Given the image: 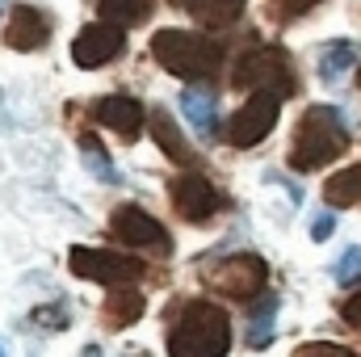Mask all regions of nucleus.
<instances>
[{
  "mask_svg": "<svg viewBox=\"0 0 361 357\" xmlns=\"http://www.w3.org/2000/svg\"><path fill=\"white\" fill-rule=\"evenodd\" d=\"M177 320L169 324V357H227L231 320L214 303H177Z\"/></svg>",
  "mask_w": 361,
  "mask_h": 357,
  "instance_id": "1",
  "label": "nucleus"
},
{
  "mask_svg": "<svg viewBox=\"0 0 361 357\" xmlns=\"http://www.w3.org/2000/svg\"><path fill=\"white\" fill-rule=\"evenodd\" d=\"M349 147V122L336 105H311L298 118L294 143H290V169L294 173H315L332 164Z\"/></svg>",
  "mask_w": 361,
  "mask_h": 357,
  "instance_id": "2",
  "label": "nucleus"
},
{
  "mask_svg": "<svg viewBox=\"0 0 361 357\" xmlns=\"http://www.w3.org/2000/svg\"><path fill=\"white\" fill-rule=\"evenodd\" d=\"M152 55L164 72H173L180 80H210L223 63L219 42H210L202 34H189V30H156Z\"/></svg>",
  "mask_w": 361,
  "mask_h": 357,
  "instance_id": "3",
  "label": "nucleus"
},
{
  "mask_svg": "<svg viewBox=\"0 0 361 357\" xmlns=\"http://www.w3.org/2000/svg\"><path fill=\"white\" fill-rule=\"evenodd\" d=\"M231 85L235 89H269L277 97H290L294 92V68L286 59V51L277 47H257L248 55H240L235 72H231Z\"/></svg>",
  "mask_w": 361,
  "mask_h": 357,
  "instance_id": "4",
  "label": "nucleus"
},
{
  "mask_svg": "<svg viewBox=\"0 0 361 357\" xmlns=\"http://www.w3.org/2000/svg\"><path fill=\"white\" fill-rule=\"evenodd\" d=\"M109 231H114L118 244H130V248H139V253H152V257H169V253H173V236L164 231V223L152 219V214H147L143 206H135V202H126V206H118V210L109 214Z\"/></svg>",
  "mask_w": 361,
  "mask_h": 357,
  "instance_id": "5",
  "label": "nucleus"
},
{
  "mask_svg": "<svg viewBox=\"0 0 361 357\" xmlns=\"http://www.w3.org/2000/svg\"><path fill=\"white\" fill-rule=\"evenodd\" d=\"M68 265L76 277H89L101 286H135L147 265L139 257H126V253H109V248H72Z\"/></svg>",
  "mask_w": 361,
  "mask_h": 357,
  "instance_id": "6",
  "label": "nucleus"
},
{
  "mask_svg": "<svg viewBox=\"0 0 361 357\" xmlns=\"http://www.w3.org/2000/svg\"><path fill=\"white\" fill-rule=\"evenodd\" d=\"M265 277H269V269L252 253L223 257V261H214V265L206 269V286L219 290V294H227V298H252V294H261Z\"/></svg>",
  "mask_w": 361,
  "mask_h": 357,
  "instance_id": "7",
  "label": "nucleus"
},
{
  "mask_svg": "<svg viewBox=\"0 0 361 357\" xmlns=\"http://www.w3.org/2000/svg\"><path fill=\"white\" fill-rule=\"evenodd\" d=\"M277 109H281V97L269 89H257L244 101V109H235V118L227 122V139L235 147H257L277 126Z\"/></svg>",
  "mask_w": 361,
  "mask_h": 357,
  "instance_id": "8",
  "label": "nucleus"
},
{
  "mask_svg": "<svg viewBox=\"0 0 361 357\" xmlns=\"http://www.w3.org/2000/svg\"><path fill=\"white\" fill-rule=\"evenodd\" d=\"M122 51H126V34H122L118 25H109V21L85 25V30L76 34V42H72L76 68H105V63H114Z\"/></svg>",
  "mask_w": 361,
  "mask_h": 357,
  "instance_id": "9",
  "label": "nucleus"
},
{
  "mask_svg": "<svg viewBox=\"0 0 361 357\" xmlns=\"http://www.w3.org/2000/svg\"><path fill=\"white\" fill-rule=\"evenodd\" d=\"M169 193H173V206H177V214L185 219V223H206V219H214L219 206H223L219 189L202 177V173H185V177H177L173 185H169Z\"/></svg>",
  "mask_w": 361,
  "mask_h": 357,
  "instance_id": "10",
  "label": "nucleus"
},
{
  "mask_svg": "<svg viewBox=\"0 0 361 357\" xmlns=\"http://www.w3.org/2000/svg\"><path fill=\"white\" fill-rule=\"evenodd\" d=\"M47 38H51V17L34 4H13L8 25H4V42L13 51H38V47H47Z\"/></svg>",
  "mask_w": 361,
  "mask_h": 357,
  "instance_id": "11",
  "label": "nucleus"
},
{
  "mask_svg": "<svg viewBox=\"0 0 361 357\" xmlns=\"http://www.w3.org/2000/svg\"><path fill=\"white\" fill-rule=\"evenodd\" d=\"M143 114H147V109H143L135 97H101V101H92V118H97L105 131L122 135V139H139Z\"/></svg>",
  "mask_w": 361,
  "mask_h": 357,
  "instance_id": "12",
  "label": "nucleus"
},
{
  "mask_svg": "<svg viewBox=\"0 0 361 357\" xmlns=\"http://www.w3.org/2000/svg\"><path fill=\"white\" fill-rule=\"evenodd\" d=\"M143 122L152 126V135H156V143H160V152L169 156V160H177V164H193V147H189V139L177 131V122H173V114L169 109H147L143 114Z\"/></svg>",
  "mask_w": 361,
  "mask_h": 357,
  "instance_id": "13",
  "label": "nucleus"
},
{
  "mask_svg": "<svg viewBox=\"0 0 361 357\" xmlns=\"http://www.w3.org/2000/svg\"><path fill=\"white\" fill-rule=\"evenodd\" d=\"M180 114L193 122V131H197L202 139H214V135H219V101H214V92L185 89L180 92Z\"/></svg>",
  "mask_w": 361,
  "mask_h": 357,
  "instance_id": "14",
  "label": "nucleus"
},
{
  "mask_svg": "<svg viewBox=\"0 0 361 357\" xmlns=\"http://www.w3.org/2000/svg\"><path fill=\"white\" fill-rule=\"evenodd\" d=\"M177 8H185L193 21L210 25V30H223L231 21H240V13L248 8V0H173Z\"/></svg>",
  "mask_w": 361,
  "mask_h": 357,
  "instance_id": "15",
  "label": "nucleus"
},
{
  "mask_svg": "<svg viewBox=\"0 0 361 357\" xmlns=\"http://www.w3.org/2000/svg\"><path fill=\"white\" fill-rule=\"evenodd\" d=\"M361 59V47L357 42H349V38H336V42H328L324 51H319V76L328 80V85H336L341 76H349V68Z\"/></svg>",
  "mask_w": 361,
  "mask_h": 357,
  "instance_id": "16",
  "label": "nucleus"
},
{
  "mask_svg": "<svg viewBox=\"0 0 361 357\" xmlns=\"http://www.w3.org/2000/svg\"><path fill=\"white\" fill-rule=\"evenodd\" d=\"M277 307L281 298L277 294H261L248 311V345L252 349H269L273 345V320H277Z\"/></svg>",
  "mask_w": 361,
  "mask_h": 357,
  "instance_id": "17",
  "label": "nucleus"
},
{
  "mask_svg": "<svg viewBox=\"0 0 361 357\" xmlns=\"http://www.w3.org/2000/svg\"><path fill=\"white\" fill-rule=\"evenodd\" d=\"M143 294L135 290V286H114V294H109V303H105V320L114 324V328H126V324H135L139 315H143Z\"/></svg>",
  "mask_w": 361,
  "mask_h": 357,
  "instance_id": "18",
  "label": "nucleus"
},
{
  "mask_svg": "<svg viewBox=\"0 0 361 357\" xmlns=\"http://www.w3.org/2000/svg\"><path fill=\"white\" fill-rule=\"evenodd\" d=\"M324 202L328 206H357L361 202V164H349L336 177L324 181Z\"/></svg>",
  "mask_w": 361,
  "mask_h": 357,
  "instance_id": "19",
  "label": "nucleus"
},
{
  "mask_svg": "<svg viewBox=\"0 0 361 357\" xmlns=\"http://www.w3.org/2000/svg\"><path fill=\"white\" fill-rule=\"evenodd\" d=\"M97 4H101V17L118 30L139 25V21L152 17V0H97Z\"/></svg>",
  "mask_w": 361,
  "mask_h": 357,
  "instance_id": "20",
  "label": "nucleus"
},
{
  "mask_svg": "<svg viewBox=\"0 0 361 357\" xmlns=\"http://www.w3.org/2000/svg\"><path fill=\"white\" fill-rule=\"evenodd\" d=\"M80 152H85L89 169H92V173H97L101 181H109V185H118V181H122V173H118V169H114V164L105 160V147L97 143V135H89V131L80 135Z\"/></svg>",
  "mask_w": 361,
  "mask_h": 357,
  "instance_id": "21",
  "label": "nucleus"
},
{
  "mask_svg": "<svg viewBox=\"0 0 361 357\" xmlns=\"http://www.w3.org/2000/svg\"><path fill=\"white\" fill-rule=\"evenodd\" d=\"M332 277H336L341 286H357V282H361V248H357V244H353V248H349V253L336 261Z\"/></svg>",
  "mask_w": 361,
  "mask_h": 357,
  "instance_id": "22",
  "label": "nucleus"
},
{
  "mask_svg": "<svg viewBox=\"0 0 361 357\" xmlns=\"http://www.w3.org/2000/svg\"><path fill=\"white\" fill-rule=\"evenodd\" d=\"M319 0H269V17L273 21H294V17H302L307 8H315Z\"/></svg>",
  "mask_w": 361,
  "mask_h": 357,
  "instance_id": "23",
  "label": "nucleus"
},
{
  "mask_svg": "<svg viewBox=\"0 0 361 357\" xmlns=\"http://www.w3.org/2000/svg\"><path fill=\"white\" fill-rule=\"evenodd\" d=\"M290 357H353L345 345H332V341H311V345H298Z\"/></svg>",
  "mask_w": 361,
  "mask_h": 357,
  "instance_id": "24",
  "label": "nucleus"
},
{
  "mask_svg": "<svg viewBox=\"0 0 361 357\" xmlns=\"http://www.w3.org/2000/svg\"><path fill=\"white\" fill-rule=\"evenodd\" d=\"M341 320H345V324H353V328H361V282H357V290L341 303Z\"/></svg>",
  "mask_w": 361,
  "mask_h": 357,
  "instance_id": "25",
  "label": "nucleus"
},
{
  "mask_svg": "<svg viewBox=\"0 0 361 357\" xmlns=\"http://www.w3.org/2000/svg\"><path fill=\"white\" fill-rule=\"evenodd\" d=\"M332 227H336V219H332V214H319V219L311 223V240H328Z\"/></svg>",
  "mask_w": 361,
  "mask_h": 357,
  "instance_id": "26",
  "label": "nucleus"
},
{
  "mask_svg": "<svg viewBox=\"0 0 361 357\" xmlns=\"http://www.w3.org/2000/svg\"><path fill=\"white\" fill-rule=\"evenodd\" d=\"M85 357H101V345H89V349H85Z\"/></svg>",
  "mask_w": 361,
  "mask_h": 357,
  "instance_id": "27",
  "label": "nucleus"
},
{
  "mask_svg": "<svg viewBox=\"0 0 361 357\" xmlns=\"http://www.w3.org/2000/svg\"><path fill=\"white\" fill-rule=\"evenodd\" d=\"M0 357H4V345H0Z\"/></svg>",
  "mask_w": 361,
  "mask_h": 357,
  "instance_id": "28",
  "label": "nucleus"
}]
</instances>
